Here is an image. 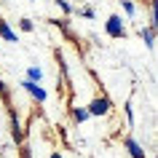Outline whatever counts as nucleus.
Returning a JSON list of instances; mask_svg holds the SVG:
<instances>
[{"label": "nucleus", "mask_w": 158, "mask_h": 158, "mask_svg": "<svg viewBox=\"0 0 158 158\" xmlns=\"http://www.w3.org/2000/svg\"><path fill=\"white\" fill-rule=\"evenodd\" d=\"M105 32H107L113 40H121V38H126V24H123V19L118 16V14L107 16V22H105Z\"/></svg>", "instance_id": "obj_1"}, {"label": "nucleus", "mask_w": 158, "mask_h": 158, "mask_svg": "<svg viewBox=\"0 0 158 158\" xmlns=\"http://www.w3.org/2000/svg\"><path fill=\"white\" fill-rule=\"evenodd\" d=\"M86 110H89V115H97V118H102V115H107L110 110H113V105H110V99L107 97H94L89 105H86Z\"/></svg>", "instance_id": "obj_2"}, {"label": "nucleus", "mask_w": 158, "mask_h": 158, "mask_svg": "<svg viewBox=\"0 0 158 158\" xmlns=\"http://www.w3.org/2000/svg\"><path fill=\"white\" fill-rule=\"evenodd\" d=\"M19 86H22V89H24V91L30 94L32 99H38V102H40V105H43V102H46V99H48V94H46V89H43L40 83H32V81H27V78H24V81H22V83H19Z\"/></svg>", "instance_id": "obj_3"}, {"label": "nucleus", "mask_w": 158, "mask_h": 158, "mask_svg": "<svg viewBox=\"0 0 158 158\" xmlns=\"http://www.w3.org/2000/svg\"><path fill=\"white\" fill-rule=\"evenodd\" d=\"M123 148H126V153H129L131 158H145V150H142V145L134 139V137H126V139H123Z\"/></svg>", "instance_id": "obj_4"}, {"label": "nucleus", "mask_w": 158, "mask_h": 158, "mask_svg": "<svg viewBox=\"0 0 158 158\" xmlns=\"http://www.w3.org/2000/svg\"><path fill=\"white\" fill-rule=\"evenodd\" d=\"M0 38H3L6 43H16V40H19L16 30H14V27H11L8 22H6V19H0Z\"/></svg>", "instance_id": "obj_5"}, {"label": "nucleus", "mask_w": 158, "mask_h": 158, "mask_svg": "<svg viewBox=\"0 0 158 158\" xmlns=\"http://www.w3.org/2000/svg\"><path fill=\"white\" fill-rule=\"evenodd\" d=\"M11 139L16 145H22V139H24V129H22V123H19V118L14 113H11Z\"/></svg>", "instance_id": "obj_6"}, {"label": "nucleus", "mask_w": 158, "mask_h": 158, "mask_svg": "<svg viewBox=\"0 0 158 158\" xmlns=\"http://www.w3.org/2000/svg\"><path fill=\"white\" fill-rule=\"evenodd\" d=\"M139 38H142V40H145V46H148V48L150 51H153V48H156V27H139Z\"/></svg>", "instance_id": "obj_7"}, {"label": "nucleus", "mask_w": 158, "mask_h": 158, "mask_svg": "<svg viewBox=\"0 0 158 158\" xmlns=\"http://www.w3.org/2000/svg\"><path fill=\"white\" fill-rule=\"evenodd\" d=\"M27 81H32V83H40V81H43V70H40V67H27Z\"/></svg>", "instance_id": "obj_8"}, {"label": "nucleus", "mask_w": 158, "mask_h": 158, "mask_svg": "<svg viewBox=\"0 0 158 158\" xmlns=\"http://www.w3.org/2000/svg\"><path fill=\"white\" fill-rule=\"evenodd\" d=\"M89 118H91V115H89V110H86V107H73V121H75V123H83V121H89Z\"/></svg>", "instance_id": "obj_9"}, {"label": "nucleus", "mask_w": 158, "mask_h": 158, "mask_svg": "<svg viewBox=\"0 0 158 158\" xmlns=\"http://www.w3.org/2000/svg\"><path fill=\"white\" fill-rule=\"evenodd\" d=\"M19 30H22V32H32L35 30V24H32V19H19Z\"/></svg>", "instance_id": "obj_10"}, {"label": "nucleus", "mask_w": 158, "mask_h": 158, "mask_svg": "<svg viewBox=\"0 0 158 158\" xmlns=\"http://www.w3.org/2000/svg\"><path fill=\"white\" fill-rule=\"evenodd\" d=\"M121 6H123V11L129 14V16H134V11H137V8H134V3H131V0H121Z\"/></svg>", "instance_id": "obj_11"}, {"label": "nucleus", "mask_w": 158, "mask_h": 158, "mask_svg": "<svg viewBox=\"0 0 158 158\" xmlns=\"http://www.w3.org/2000/svg\"><path fill=\"white\" fill-rule=\"evenodd\" d=\"M56 6H59L62 11H64V14H73V6H70L67 0H56Z\"/></svg>", "instance_id": "obj_12"}, {"label": "nucleus", "mask_w": 158, "mask_h": 158, "mask_svg": "<svg viewBox=\"0 0 158 158\" xmlns=\"http://www.w3.org/2000/svg\"><path fill=\"white\" fill-rule=\"evenodd\" d=\"M126 118H129V123H131V121H134V110H131V102H126Z\"/></svg>", "instance_id": "obj_13"}, {"label": "nucleus", "mask_w": 158, "mask_h": 158, "mask_svg": "<svg viewBox=\"0 0 158 158\" xmlns=\"http://www.w3.org/2000/svg\"><path fill=\"white\" fill-rule=\"evenodd\" d=\"M81 16L83 19H94V8H81Z\"/></svg>", "instance_id": "obj_14"}, {"label": "nucleus", "mask_w": 158, "mask_h": 158, "mask_svg": "<svg viewBox=\"0 0 158 158\" xmlns=\"http://www.w3.org/2000/svg\"><path fill=\"white\" fill-rule=\"evenodd\" d=\"M22 158H32L30 156V148H22Z\"/></svg>", "instance_id": "obj_15"}, {"label": "nucleus", "mask_w": 158, "mask_h": 158, "mask_svg": "<svg viewBox=\"0 0 158 158\" xmlns=\"http://www.w3.org/2000/svg\"><path fill=\"white\" fill-rule=\"evenodd\" d=\"M48 158H64V156H62V153H59V150H54V153H51Z\"/></svg>", "instance_id": "obj_16"}, {"label": "nucleus", "mask_w": 158, "mask_h": 158, "mask_svg": "<svg viewBox=\"0 0 158 158\" xmlns=\"http://www.w3.org/2000/svg\"><path fill=\"white\" fill-rule=\"evenodd\" d=\"M32 3H38V0H32Z\"/></svg>", "instance_id": "obj_17"}, {"label": "nucleus", "mask_w": 158, "mask_h": 158, "mask_svg": "<svg viewBox=\"0 0 158 158\" xmlns=\"http://www.w3.org/2000/svg\"><path fill=\"white\" fill-rule=\"evenodd\" d=\"M0 19H3V16H0Z\"/></svg>", "instance_id": "obj_18"}]
</instances>
